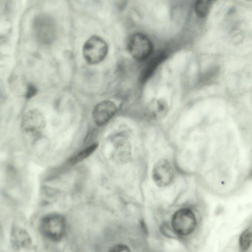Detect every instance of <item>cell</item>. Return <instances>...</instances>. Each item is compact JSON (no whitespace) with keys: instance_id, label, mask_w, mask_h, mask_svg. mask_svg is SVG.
Instances as JSON below:
<instances>
[{"instance_id":"6da1fadb","label":"cell","mask_w":252,"mask_h":252,"mask_svg":"<svg viewBox=\"0 0 252 252\" xmlns=\"http://www.w3.org/2000/svg\"><path fill=\"white\" fill-rule=\"evenodd\" d=\"M40 229L43 235L47 239L58 241L65 234V220L63 216L58 214L48 215L41 220Z\"/></svg>"},{"instance_id":"7a4b0ae2","label":"cell","mask_w":252,"mask_h":252,"mask_svg":"<svg viewBox=\"0 0 252 252\" xmlns=\"http://www.w3.org/2000/svg\"><path fill=\"white\" fill-rule=\"evenodd\" d=\"M107 52V43L103 38L97 35L90 37L83 47L84 58L91 64L100 63L105 58Z\"/></svg>"},{"instance_id":"3957f363","label":"cell","mask_w":252,"mask_h":252,"mask_svg":"<svg viewBox=\"0 0 252 252\" xmlns=\"http://www.w3.org/2000/svg\"><path fill=\"white\" fill-rule=\"evenodd\" d=\"M127 47L131 56L138 61L148 58L153 50L152 41L147 35L141 32H136L130 36Z\"/></svg>"},{"instance_id":"277c9868","label":"cell","mask_w":252,"mask_h":252,"mask_svg":"<svg viewBox=\"0 0 252 252\" xmlns=\"http://www.w3.org/2000/svg\"><path fill=\"white\" fill-rule=\"evenodd\" d=\"M171 225L174 231L182 236L192 233L196 226V219L193 212L188 208L176 211L171 219Z\"/></svg>"},{"instance_id":"5b68a950","label":"cell","mask_w":252,"mask_h":252,"mask_svg":"<svg viewBox=\"0 0 252 252\" xmlns=\"http://www.w3.org/2000/svg\"><path fill=\"white\" fill-rule=\"evenodd\" d=\"M34 30L37 40L42 44H48L53 42L56 34L55 23L47 15H40L34 20Z\"/></svg>"},{"instance_id":"8992f818","label":"cell","mask_w":252,"mask_h":252,"mask_svg":"<svg viewBox=\"0 0 252 252\" xmlns=\"http://www.w3.org/2000/svg\"><path fill=\"white\" fill-rule=\"evenodd\" d=\"M152 178L155 183L159 187L169 185L174 178V170L170 162L166 159L158 160L152 170Z\"/></svg>"},{"instance_id":"52a82bcc","label":"cell","mask_w":252,"mask_h":252,"mask_svg":"<svg viewBox=\"0 0 252 252\" xmlns=\"http://www.w3.org/2000/svg\"><path fill=\"white\" fill-rule=\"evenodd\" d=\"M117 107L110 100H104L97 104L93 111L94 122L99 126L106 124L116 114Z\"/></svg>"},{"instance_id":"ba28073f","label":"cell","mask_w":252,"mask_h":252,"mask_svg":"<svg viewBox=\"0 0 252 252\" xmlns=\"http://www.w3.org/2000/svg\"><path fill=\"white\" fill-rule=\"evenodd\" d=\"M45 119L41 112L33 109L27 112L22 120V127L30 133H37L44 127Z\"/></svg>"},{"instance_id":"9c48e42d","label":"cell","mask_w":252,"mask_h":252,"mask_svg":"<svg viewBox=\"0 0 252 252\" xmlns=\"http://www.w3.org/2000/svg\"><path fill=\"white\" fill-rule=\"evenodd\" d=\"M168 111L166 102L162 99H154L151 100L146 108V114L148 117L153 120L163 118Z\"/></svg>"},{"instance_id":"30bf717a","label":"cell","mask_w":252,"mask_h":252,"mask_svg":"<svg viewBox=\"0 0 252 252\" xmlns=\"http://www.w3.org/2000/svg\"><path fill=\"white\" fill-rule=\"evenodd\" d=\"M11 242L13 248L19 249L28 247L31 243L28 233L23 229H14L12 232Z\"/></svg>"},{"instance_id":"8fae6325","label":"cell","mask_w":252,"mask_h":252,"mask_svg":"<svg viewBox=\"0 0 252 252\" xmlns=\"http://www.w3.org/2000/svg\"><path fill=\"white\" fill-rule=\"evenodd\" d=\"M165 54L160 52L152 57L145 65L141 75V80L145 82L151 76L156 68L165 58Z\"/></svg>"},{"instance_id":"7c38bea8","label":"cell","mask_w":252,"mask_h":252,"mask_svg":"<svg viewBox=\"0 0 252 252\" xmlns=\"http://www.w3.org/2000/svg\"><path fill=\"white\" fill-rule=\"evenodd\" d=\"M125 136H122L117 144L116 154L119 160L124 162L130 157V146Z\"/></svg>"},{"instance_id":"4fadbf2b","label":"cell","mask_w":252,"mask_h":252,"mask_svg":"<svg viewBox=\"0 0 252 252\" xmlns=\"http://www.w3.org/2000/svg\"><path fill=\"white\" fill-rule=\"evenodd\" d=\"M98 144L94 143L82 150L72 157L69 160L70 164H75L89 157L97 148Z\"/></svg>"},{"instance_id":"5bb4252c","label":"cell","mask_w":252,"mask_h":252,"mask_svg":"<svg viewBox=\"0 0 252 252\" xmlns=\"http://www.w3.org/2000/svg\"><path fill=\"white\" fill-rule=\"evenodd\" d=\"M211 2L207 0L197 1L194 5V10L196 15L200 18L206 17L210 11Z\"/></svg>"},{"instance_id":"9a60e30c","label":"cell","mask_w":252,"mask_h":252,"mask_svg":"<svg viewBox=\"0 0 252 252\" xmlns=\"http://www.w3.org/2000/svg\"><path fill=\"white\" fill-rule=\"evenodd\" d=\"M252 243V228H248L241 234L239 238V244L243 251L247 250Z\"/></svg>"},{"instance_id":"2e32d148","label":"cell","mask_w":252,"mask_h":252,"mask_svg":"<svg viewBox=\"0 0 252 252\" xmlns=\"http://www.w3.org/2000/svg\"><path fill=\"white\" fill-rule=\"evenodd\" d=\"M107 252H131V251L126 245L119 244L112 247Z\"/></svg>"},{"instance_id":"e0dca14e","label":"cell","mask_w":252,"mask_h":252,"mask_svg":"<svg viewBox=\"0 0 252 252\" xmlns=\"http://www.w3.org/2000/svg\"><path fill=\"white\" fill-rule=\"evenodd\" d=\"M37 92L36 88L32 84H29L27 89L26 97L27 98H31L34 96Z\"/></svg>"},{"instance_id":"ac0fdd59","label":"cell","mask_w":252,"mask_h":252,"mask_svg":"<svg viewBox=\"0 0 252 252\" xmlns=\"http://www.w3.org/2000/svg\"><path fill=\"white\" fill-rule=\"evenodd\" d=\"M251 175L252 176V171H251Z\"/></svg>"}]
</instances>
